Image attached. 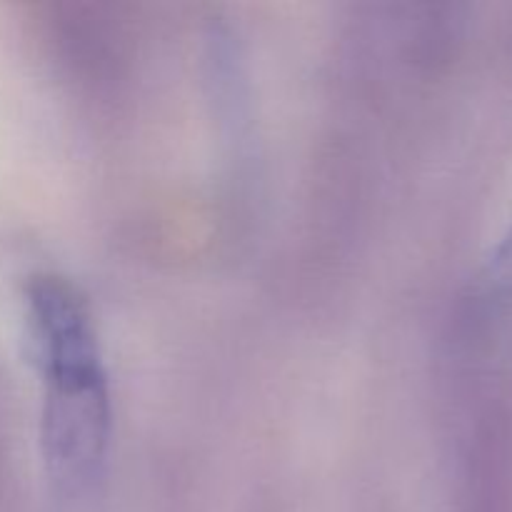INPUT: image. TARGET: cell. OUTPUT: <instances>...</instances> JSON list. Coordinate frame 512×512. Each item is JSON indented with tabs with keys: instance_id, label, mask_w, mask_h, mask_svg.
<instances>
[{
	"instance_id": "cell-1",
	"label": "cell",
	"mask_w": 512,
	"mask_h": 512,
	"mask_svg": "<svg viewBox=\"0 0 512 512\" xmlns=\"http://www.w3.org/2000/svg\"><path fill=\"white\" fill-rule=\"evenodd\" d=\"M45 375L43 450L50 475L65 490L98 478L110 438L108 378L88 313H55L30 330Z\"/></svg>"
},
{
	"instance_id": "cell-2",
	"label": "cell",
	"mask_w": 512,
	"mask_h": 512,
	"mask_svg": "<svg viewBox=\"0 0 512 512\" xmlns=\"http://www.w3.org/2000/svg\"><path fill=\"white\" fill-rule=\"evenodd\" d=\"M485 288L493 295H512V228L495 248L488 268H485Z\"/></svg>"
}]
</instances>
